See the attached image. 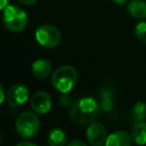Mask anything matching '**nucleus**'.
<instances>
[{
    "mask_svg": "<svg viewBox=\"0 0 146 146\" xmlns=\"http://www.w3.org/2000/svg\"><path fill=\"white\" fill-rule=\"evenodd\" d=\"M111 1H113L114 3L118 4V5H122V4L126 3L127 0H111Z\"/></svg>",
    "mask_w": 146,
    "mask_h": 146,
    "instance_id": "obj_22",
    "label": "nucleus"
},
{
    "mask_svg": "<svg viewBox=\"0 0 146 146\" xmlns=\"http://www.w3.org/2000/svg\"><path fill=\"white\" fill-rule=\"evenodd\" d=\"M131 136L124 130H118L111 133L106 138V146H130Z\"/></svg>",
    "mask_w": 146,
    "mask_h": 146,
    "instance_id": "obj_10",
    "label": "nucleus"
},
{
    "mask_svg": "<svg viewBox=\"0 0 146 146\" xmlns=\"http://www.w3.org/2000/svg\"><path fill=\"white\" fill-rule=\"evenodd\" d=\"M36 41L45 48H56L61 42V33L56 27L49 24L41 25L35 32Z\"/></svg>",
    "mask_w": 146,
    "mask_h": 146,
    "instance_id": "obj_5",
    "label": "nucleus"
},
{
    "mask_svg": "<svg viewBox=\"0 0 146 146\" xmlns=\"http://www.w3.org/2000/svg\"><path fill=\"white\" fill-rule=\"evenodd\" d=\"M9 0H0V10H3L8 5Z\"/></svg>",
    "mask_w": 146,
    "mask_h": 146,
    "instance_id": "obj_21",
    "label": "nucleus"
},
{
    "mask_svg": "<svg viewBox=\"0 0 146 146\" xmlns=\"http://www.w3.org/2000/svg\"><path fill=\"white\" fill-rule=\"evenodd\" d=\"M48 143L50 146H65L67 143V135L60 128H54L48 133Z\"/></svg>",
    "mask_w": 146,
    "mask_h": 146,
    "instance_id": "obj_13",
    "label": "nucleus"
},
{
    "mask_svg": "<svg viewBox=\"0 0 146 146\" xmlns=\"http://www.w3.org/2000/svg\"><path fill=\"white\" fill-rule=\"evenodd\" d=\"M100 106L96 100L90 96L78 100L70 110V116L78 124H88L98 115Z\"/></svg>",
    "mask_w": 146,
    "mask_h": 146,
    "instance_id": "obj_1",
    "label": "nucleus"
},
{
    "mask_svg": "<svg viewBox=\"0 0 146 146\" xmlns=\"http://www.w3.org/2000/svg\"><path fill=\"white\" fill-rule=\"evenodd\" d=\"M100 146H102V145H100Z\"/></svg>",
    "mask_w": 146,
    "mask_h": 146,
    "instance_id": "obj_24",
    "label": "nucleus"
},
{
    "mask_svg": "<svg viewBox=\"0 0 146 146\" xmlns=\"http://www.w3.org/2000/svg\"><path fill=\"white\" fill-rule=\"evenodd\" d=\"M2 21L6 28L11 32H21L28 24L26 12L15 5H7L2 12Z\"/></svg>",
    "mask_w": 146,
    "mask_h": 146,
    "instance_id": "obj_3",
    "label": "nucleus"
},
{
    "mask_svg": "<svg viewBox=\"0 0 146 146\" xmlns=\"http://www.w3.org/2000/svg\"><path fill=\"white\" fill-rule=\"evenodd\" d=\"M131 139L137 145H145L146 144V122L134 123L130 132Z\"/></svg>",
    "mask_w": 146,
    "mask_h": 146,
    "instance_id": "obj_12",
    "label": "nucleus"
},
{
    "mask_svg": "<svg viewBox=\"0 0 146 146\" xmlns=\"http://www.w3.org/2000/svg\"><path fill=\"white\" fill-rule=\"evenodd\" d=\"M87 138L94 146H100L106 141V129L102 123H92L87 129Z\"/></svg>",
    "mask_w": 146,
    "mask_h": 146,
    "instance_id": "obj_8",
    "label": "nucleus"
},
{
    "mask_svg": "<svg viewBox=\"0 0 146 146\" xmlns=\"http://www.w3.org/2000/svg\"><path fill=\"white\" fill-rule=\"evenodd\" d=\"M67 146H88V145L81 140H73V141H71Z\"/></svg>",
    "mask_w": 146,
    "mask_h": 146,
    "instance_id": "obj_17",
    "label": "nucleus"
},
{
    "mask_svg": "<svg viewBox=\"0 0 146 146\" xmlns=\"http://www.w3.org/2000/svg\"><path fill=\"white\" fill-rule=\"evenodd\" d=\"M131 117H132V121L134 123L141 122L144 121L146 119V104L143 102H138L135 104L133 106L132 113H131Z\"/></svg>",
    "mask_w": 146,
    "mask_h": 146,
    "instance_id": "obj_14",
    "label": "nucleus"
},
{
    "mask_svg": "<svg viewBox=\"0 0 146 146\" xmlns=\"http://www.w3.org/2000/svg\"><path fill=\"white\" fill-rule=\"evenodd\" d=\"M16 131L22 138L29 139L37 135L40 129V119L35 113L24 111L16 118Z\"/></svg>",
    "mask_w": 146,
    "mask_h": 146,
    "instance_id": "obj_4",
    "label": "nucleus"
},
{
    "mask_svg": "<svg viewBox=\"0 0 146 146\" xmlns=\"http://www.w3.org/2000/svg\"><path fill=\"white\" fill-rule=\"evenodd\" d=\"M78 81V73L72 66L65 65L58 68L52 76V86L62 94H68L75 87Z\"/></svg>",
    "mask_w": 146,
    "mask_h": 146,
    "instance_id": "obj_2",
    "label": "nucleus"
},
{
    "mask_svg": "<svg viewBox=\"0 0 146 146\" xmlns=\"http://www.w3.org/2000/svg\"><path fill=\"white\" fill-rule=\"evenodd\" d=\"M127 12L129 15L136 19L146 18V1L144 0H132L127 4Z\"/></svg>",
    "mask_w": 146,
    "mask_h": 146,
    "instance_id": "obj_11",
    "label": "nucleus"
},
{
    "mask_svg": "<svg viewBox=\"0 0 146 146\" xmlns=\"http://www.w3.org/2000/svg\"><path fill=\"white\" fill-rule=\"evenodd\" d=\"M134 33L136 38L140 42L146 44V22H139L134 28Z\"/></svg>",
    "mask_w": 146,
    "mask_h": 146,
    "instance_id": "obj_15",
    "label": "nucleus"
},
{
    "mask_svg": "<svg viewBox=\"0 0 146 146\" xmlns=\"http://www.w3.org/2000/svg\"><path fill=\"white\" fill-rule=\"evenodd\" d=\"M5 98H6V94L4 92V88L2 87V85L0 84V104L5 100Z\"/></svg>",
    "mask_w": 146,
    "mask_h": 146,
    "instance_id": "obj_18",
    "label": "nucleus"
},
{
    "mask_svg": "<svg viewBox=\"0 0 146 146\" xmlns=\"http://www.w3.org/2000/svg\"><path fill=\"white\" fill-rule=\"evenodd\" d=\"M16 146H38V145L34 144V143H32V142H29V141H23V142L18 143Z\"/></svg>",
    "mask_w": 146,
    "mask_h": 146,
    "instance_id": "obj_20",
    "label": "nucleus"
},
{
    "mask_svg": "<svg viewBox=\"0 0 146 146\" xmlns=\"http://www.w3.org/2000/svg\"><path fill=\"white\" fill-rule=\"evenodd\" d=\"M20 3L24 4V5H32V4H35L38 0H18Z\"/></svg>",
    "mask_w": 146,
    "mask_h": 146,
    "instance_id": "obj_19",
    "label": "nucleus"
},
{
    "mask_svg": "<svg viewBox=\"0 0 146 146\" xmlns=\"http://www.w3.org/2000/svg\"><path fill=\"white\" fill-rule=\"evenodd\" d=\"M52 72V64L47 59H38L32 65V74L38 80H44Z\"/></svg>",
    "mask_w": 146,
    "mask_h": 146,
    "instance_id": "obj_9",
    "label": "nucleus"
},
{
    "mask_svg": "<svg viewBox=\"0 0 146 146\" xmlns=\"http://www.w3.org/2000/svg\"><path fill=\"white\" fill-rule=\"evenodd\" d=\"M31 108L36 113L46 114L51 110L52 100L51 96L46 92H37L31 98Z\"/></svg>",
    "mask_w": 146,
    "mask_h": 146,
    "instance_id": "obj_7",
    "label": "nucleus"
},
{
    "mask_svg": "<svg viewBox=\"0 0 146 146\" xmlns=\"http://www.w3.org/2000/svg\"><path fill=\"white\" fill-rule=\"evenodd\" d=\"M0 143H1V135H0Z\"/></svg>",
    "mask_w": 146,
    "mask_h": 146,
    "instance_id": "obj_23",
    "label": "nucleus"
},
{
    "mask_svg": "<svg viewBox=\"0 0 146 146\" xmlns=\"http://www.w3.org/2000/svg\"><path fill=\"white\" fill-rule=\"evenodd\" d=\"M29 98V90L21 84H16L8 88L6 102L12 108H18L25 104Z\"/></svg>",
    "mask_w": 146,
    "mask_h": 146,
    "instance_id": "obj_6",
    "label": "nucleus"
},
{
    "mask_svg": "<svg viewBox=\"0 0 146 146\" xmlns=\"http://www.w3.org/2000/svg\"><path fill=\"white\" fill-rule=\"evenodd\" d=\"M102 108L104 110H110L112 106V100H111V96L108 92H104L102 94Z\"/></svg>",
    "mask_w": 146,
    "mask_h": 146,
    "instance_id": "obj_16",
    "label": "nucleus"
}]
</instances>
